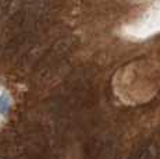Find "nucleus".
Segmentation results:
<instances>
[{
  "label": "nucleus",
  "mask_w": 160,
  "mask_h": 159,
  "mask_svg": "<svg viewBox=\"0 0 160 159\" xmlns=\"http://www.w3.org/2000/svg\"><path fill=\"white\" fill-rule=\"evenodd\" d=\"M11 108V100H10V96L7 95V94H3L2 96H0V113H2L3 116H6L8 113Z\"/></svg>",
  "instance_id": "nucleus-1"
}]
</instances>
